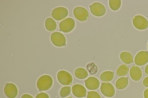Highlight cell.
Listing matches in <instances>:
<instances>
[{"mask_svg": "<svg viewBox=\"0 0 148 98\" xmlns=\"http://www.w3.org/2000/svg\"><path fill=\"white\" fill-rule=\"evenodd\" d=\"M53 80L49 75H45L40 76L37 82V87L40 91H45L49 89L52 86Z\"/></svg>", "mask_w": 148, "mask_h": 98, "instance_id": "obj_1", "label": "cell"}, {"mask_svg": "<svg viewBox=\"0 0 148 98\" xmlns=\"http://www.w3.org/2000/svg\"><path fill=\"white\" fill-rule=\"evenodd\" d=\"M75 22L73 18H67L61 21L59 24L60 30L64 33L72 31L75 28Z\"/></svg>", "mask_w": 148, "mask_h": 98, "instance_id": "obj_2", "label": "cell"}, {"mask_svg": "<svg viewBox=\"0 0 148 98\" xmlns=\"http://www.w3.org/2000/svg\"><path fill=\"white\" fill-rule=\"evenodd\" d=\"M133 26L136 29L144 30L148 27V21L143 16L137 15L134 16L132 19Z\"/></svg>", "mask_w": 148, "mask_h": 98, "instance_id": "obj_3", "label": "cell"}, {"mask_svg": "<svg viewBox=\"0 0 148 98\" xmlns=\"http://www.w3.org/2000/svg\"><path fill=\"white\" fill-rule=\"evenodd\" d=\"M57 78L59 82L63 85H70L72 84L73 81L71 75L64 70H60L58 72Z\"/></svg>", "mask_w": 148, "mask_h": 98, "instance_id": "obj_4", "label": "cell"}, {"mask_svg": "<svg viewBox=\"0 0 148 98\" xmlns=\"http://www.w3.org/2000/svg\"><path fill=\"white\" fill-rule=\"evenodd\" d=\"M50 39L52 43L58 47L64 46L66 41V38L64 34L58 32L53 33L51 35Z\"/></svg>", "mask_w": 148, "mask_h": 98, "instance_id": "obj_5", "label": "cell"}, {"mask_svg": "<svg viewBox=\"0 0 148 98\" xmlns=\"http://www.w3.org/2000/svg\"><path fill=\"white\" fill-rule=\"evenodd\" d=\"M91 13L94 16L101 17L105 15L106 9L104 6L99 2H95L90 6Z\"/></svg>", "mask_w": 148, "mask_h": 98, "instance_id": "obj_6", "label": "cell"}, {"mask_svg": "<svg viewBox=\"0 0 148 98\" xmlns=\"http://www.w3.org/2000/svg\"><path fill=\"white\" fill-rule=\"evenodd\" d=\"M73 14L77 20L81 22L86 20L89 18V13L88 10L81 7L75 8L73 10Z\"/></svg>", "mask_w": 148, "mask_h": 98, "instance_id": "obj_7", "label": "cell"}, {"mask_svg": "<svg viewBox=\"0 0 148 98\" xmlns=\"http://www.w3.org/2000/svg\"><path fill=\"white\" fill-rule=\"evenodd\" d=\"M68 13V11L66 8L64 7H58L52 10L51 16L55 20L59 21L66 17Z\"/></svg>", "mask_w": 148, "mask_h": 98, "instance_id": "obj_8", "label": "cell"}, {"mask_svg": "<svg viewBox=\"0 0 148 98\" xmlns=\"http://www.w3.org/2000/svg\"><path fill=\"white\" fill-rule=\"evenodd\" d=\"M100 90L104 96L108 97H112L115 94V90L114 86L109 82L103 83L101 86Z\"/></svg>", "mask_w": 148, "mask_h": 98, "instance_id": "obj_9", "label": "cell"}, {"mask_svg": "<svg viewBox=\"0 0 148 98\" xmlns=\"http://www.w3.org/2000/svg\"><path fill=\"white\" fill-rule=\"evenodd\" d=\"M134 62L138 66L144 65L148 62V52L145 51H139L136 55Z\"/></svg>", "mask_w": 148, "mask_h": 98, "instance_id": "obj_10", "label": "cell"}, {"mask_svg": "<svg viewBox=\"0 0 148 98\" xmlns=\"http://www.w3.org/2000/svg\"><path fill=\"white\" fill-rule=\"evenodd\" d=\"M4 92L5 95L8 98H14L18 94V89L14 84L7 83L4 87Z\"/></svg>", "mask_w": 148, "mask_h": 98, "instance_id": "obj_11", "label": "cell"}, {"mask_svg": "<svg viewBox=\"0 0 148 98\" xmlns=\"http://www.w3.org/2000/svg\"><path fill=\"white\" fill-rule=\"evenodd\" d=\"M85 84L87 89L90 90H96L99 88L100 82L96 77L90 76L86 80Z\"/></svg>", "mask_w": 148, "mask_h": 98, "instance_id": "obj_12", "label": "cell"}, {"mask_svg": "<svg viewBox=\"0 0 148 98\" xmlns=\"http://www.w3.org/2000/svg\"><path fill=\"white\" fill-rule=\"evenodd\" d=\"M72 91L73 95L78 98L84 97L86 94V89L83 85L79 84L74 85L72 87Z\"/></svg>", "mask_w": 148, "mask_h": 98, "instance_id": "obj_13", "label": "cell"}, {"mask_svg": "<svg viewBox=\"0 0 148 98\" xmlns=\"http://www.w3.org/2000/svg\"><path fill=\"white\" fill-rule=\"evenodd\" d=\"M130 74L131 78L135 81H138L141 78L142 75L140 68L136 66H132L130 70Z\"/></svg>", "mask_w": 148, "mask_h": 98, "instance_id": "obj_14", "label": "cell"}, {"mask_svg": "<svg viewBox=\"0 0 148 98\" xmlns=\"http://www.w3.org/2000/svg\"><path fill=\"white\" fill-rule=\"evenodd\" d=\"M120 57L121 60L125 64H130L134 63L133 56L129 52L123 51L121 52Z\"/></svg>", "mask_w": 148, "mask_h": 98, "instance_id": "obj_15", "label": "cell"}, {"mask_svg": "<svg viewBox=\"0 0 148 98\" xmlns=\"http://www.w3.org/2000/svg\"><path fill=\"white\" fill-rule=\"evenodd\" d=\"M74 74L76 78L80 79H84L86 78L88 73L85 69L82 68H78L74 71Z\"/></svg>", "mask_w": 148, "mask_h": 98, "instance_id": "obj_16", "label": "cell"}, {"mask_svg": "<svg viewBox=\"0 0 148 98\" xmlns=\"http://www.w3.org/2000/svg\"><path fill=\"white\" fill-rule=\"evenodd\" d=\"M128 79L125 77H121L119 78L115 83V87L118 89L121 90L125 88L128 84Z\"/></svg>", "mask_w": 148, "mask_h": 98, "instance_id": "obj_17", "label": "cell"}, {"mask_svg": "<svg viewBox=\"0 0 148 98\" xmlns=\"http://www.w3.org/2000/svg\"><path fill=\"white\" fill-rule=\"evenodd\" d=\"M45 26L47 30L51 32L54 31L57 27L56 21L51 18H48L46 20Z\"/></svg>", "mask_w": 148, "mask_h": 98, "instance_id": "obj_18", "label": "cell"}, {"mask_svg": "<svg viewBox=\"0 0 148 98\" xmlns=\"http://www.w3.org/2000/svg\"><path fill=\"white\" fill-rule=\"evenodd\" d=\"M114 77L113 73L111 71H106L102 73L100 78L101 80L103 82H108L111 81Z\"/></svg>", "mask_w": 148, "mask_h": 98, "instance_id": "obj_19", "label": "cell"}, {"mask_svg": "<svg viewBox=\"0 0 148 98\" xmlns=\"http://www.w3.org/2000/svg\"><path fill=\"white\" fill-rule=\"evenodd\" d=\"M129 71L128 66L125 64H122L117 68L116 73L119 76H123L126 75Z\"/></svg>", "mask_w": 148, "mask_h": 98, "instance_id": "obj_20", "label": "cell"}, {"mask_svg": "<svg viewBox=\"0 0 148 98\" xmlns=\"http://www.w3.org/2000/svg\"><path fill=\"white\" fill-rule=\"evenodd\" d=\"M109 6L110 9L114 11L118 10L120 7L121 1V0H110Z\"/></svg>", "mask_w": 148, "mask_h": 98, "instance_id": "obj_21", "label": "cell"}, {"mask_svg": "<svg viewBox=\"0 0 148 98\" xmlns=\"http://www.w3.org/2000/svg\"><path fill=\"white\" fill-rule=\"evenodd\" d=\"M71 89L70 86H65L62 88L60 93V97L64 98L69 96L71 93Z\"/></svg>", "mask_w": 148, "mask_h": 98, "instance_id": "obj_22", "label": "cell"}, {"mask_svg": "<svg viewBox=\"0 0 148 98\" xmlns=\"http://www.w3.org/2000/svg\"><path fill=\"white\" fill-rule=\"evenodd\" d=\"M87 98H101L99 94L97 92L90 91L88 93Z\"/></svg>", "mask_w": 148, "mask_h": 98, "instance_id": "obj_23", "label": "cell"}, {"mask_svg": "<svg viewBox=\"0 0 148 98\" xmlns=\"http://www.w3.org/2000/svg\"><path fill=\"white\" fill-rule=\"evenodd\" d=\"M35 98H49V96L46 93L42 92L38 94Z\"/></svg>", "mask_w": 148, "mask_h": 98, "instance_id": "obj_24", "label": "cell"}, {"mask_svg": "<svg viewBox=\"0 0 148 98\" xmlns=\"http://www.w3.org/2000/svg\"><path fill=\"white\" fill-rule=\"evenodd\" d=\"M143 84L145 87H148V76H147L144 79Z\"/></svg>", "mask_w": 148, "mask_h": 98, "instance_id": "obj_25", "label": "cell"}, {"mask_svg": "<svg viewBox=\"0 0 148 98\" xmlns=\"http://www.w3.org/2000/svg\"><path fill=\"white\" fill-rule=\"evenodd\" d=\"M21 98H34L31 95L27 94H25L23 95Z\"/></svg>", "mask_w": 148, "mask_h": 98, "instance_id": "obj_26", "label": "cell"}, {"mask_svg": "<svg viewBox=\"0 0 148 98\" xmlns=\"http://www.w3.org/2000/svg\"><path fill=\"white\" fill-rule=\"evenodd\" d=\"M143 96L144 98H148V88L145 90L143 92Z\"/></svg>", "mask_w": 148, "mask_h": 98, "instance_id": "obj_27", "label": "cell"}, {"mask_svg": "<svg viewBox=\"0 0 148 98\" xmlns=\"http://www.w3.org/2000/svg\"><path fill=\"white\" fill-rule=\"evenodd\" d=\"M145 74L148 75V64L147 65L145 68Z\"/></svg>", "mask_w": 148, "mask_h": 98, "instance_id": "obj_28", "label": "cell"}, {"mask_svg": "<svg viewBox=\"0 0 148 98\" xmlns=\"http://www.w3.org/2000/svg\"><path fill=\"white\" fill-rule=\"evenodd\" d=\"M72 98V97H67V98Z\"/></svg>", "mask_w": 148, "mask_h": 98, "instance_id": "obj_29", "label": "cell"}, {"mask_svg": "<svg viewBox=\"0 0 148 98\" xmlns=\"http://www.w3.org/2000/svg\"><path fill=\"white\" fill-rule=\"evenodd\" d=\"M147 48H148V43H147Z\"/></svg>", "mask_w": 148, "mask_h": 98, "instance_id": "obj_30", "label": "cell"}, {"mask_svg": "<svg viewBox=\"0 0 148 98\" xmlns=\"http://www.w3.org/2000/svg\"></svg>", "mask_w": 148, "mask_h": 98, "instance_id": "obj_31", "label": "cell"}]
</instances>
